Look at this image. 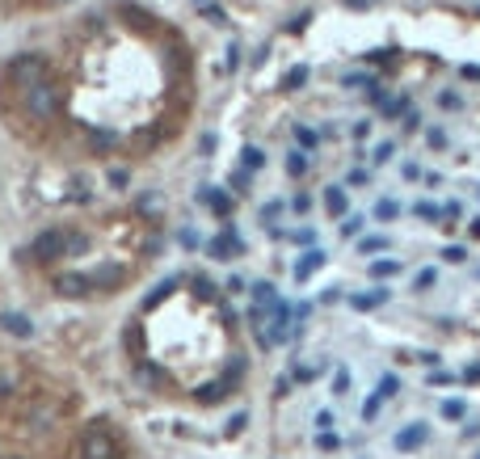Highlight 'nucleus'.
Here are the masks:
<instances>
[{
	"instance_id": "2",
	"label": "nucleus",
	"mask_w": 480,
	"mask_h": 459,
	"mask_svg": "<svg viewBox=\"0 0 480 459\" xmlns=\"http://www.w3.org/2000/svg\"><path fill=\"white\" fill-rule=\"evenodd\" d=\"M8 76L25 89V84H34V80L46 76V59H42V55H13V59H8Z\"/></svg>"
},
{
	"instance_id": "22",
	"label": "nucleus",
	"mask_w": 480,
	"mask_h": 459,
	"mask_svg": "<svg viewBox=\"0 0 480 459\" xmlns=\"http://www.w3.org/2000/svg\"><path fill=\"white\" fill-rule=\"evenodd\" d=\"M240 160H245V169H249V173H257V169H261V164H266V152H261V148H253V143H249V148H245V152H240Z\"/></svg>"
},
{
	"instance_id": "53",
	"label": "nucleus",
	"mask_w": 480,
	"mask_h": 459,
	"mask_svg": "<svg viewBox=\"0 0 480 459\" xmlns=\"http://www.w3.org/2000/svg\"><path fill=\"white\" fill-rule=\"evenodd\" d=\"M460 76H464V80H480V67H476V63H468V67H460Z\"/></svg>"
},
{
	"instance_id": "13",
	"label": "nucleus",
	"mask_w": 480,
	"mask_h": 459,
	"mask_svg": "<svg viewBox=\"0 0 480 459\" xmlns=\"http://www.w3.org/2000/svg\"><path fill=\"white\" fill-rule=\"evenodd\" d=\"M325 211H329L333 219L346 215V190H342V186H325Z\"/></svg>"
},
{
	"instance_id": "11",
	"label": "nucleus",
	"mask_w": 480,
	"mask_h": 459,
	"mask_svg": "<svg viewBox=\"0 0 480 459\" xmlns=\"http://www.w3.org/2000/svg\"><path fill=\"white\" fill-rule=\"evenodd\" d=\"M0 329L8 337H34V321L21 316V312H0Z\"/></svg>"
},
{
	"instance_id": "10",
	"label": "nucleus",
	"mask_w": 480,
	"mask_h": 459,
	"mask_svg": "<svg viewBox=\"0 0 480 459\" xmlns=\"http://www.w3.org/2000/svg\"><path fill=\"white\" fill-rule=\"evenodd\" d=\"M426 439H430V430H426L422 422H413V426L396 430V451H417V447H422Z\"/></svg>"
},
{
	"instance_id": "16",
	"label": "nucleus",
	"mask_w": 480,
	"mask_h": 459,
	"mask_svg": "<svg viewBox=\"0 0 480 459\" xmlns=\"http://www.w3.org/2000/svg\"><path fill=\"white\" fill-rule=\"evenodd\" d=\"M114 143H118V135H114V131H105V127L89 131V148H93V152H114Z\"/></svg>"
},
{
	"instance_id": "55",
	"label": "nucleus",
	"mask_w": 480,
	"mask_h": 459,
	"mask_svg": "<svg viewBox=\"0 0 480 459\" xmlns=\"http://www.w3.org/2000/svg\"><path fill=\"white\" fill-rule=\"evenodd\" d=\"M468 232H472V236L480 240V219H472V224H468Z\"/></svg>"
},
{
	"instance_id": "48",
	"label": "nucleus",
	"mask_w": 480,
	"mask_h": 459,
	"mask_svg": "<svg viewBox=\"0 0 480 459\" xmlns=\"http://www.w3.org/2000/svg\"><path fill=\"white\" fill-rule=\"evenodd\" d=\"M274 392L287 396V392H291V375H278V380H274Z\"/></svg>"
},
{
	"instance_id": "47",
	"label": "nucleus",
	"mask_w": 480,
	"mask_h": 459,
	"mask_svg": "<svg viewBox=\"0 0 480 459\" xmlns=\"http://www.w3.org/2000/svg\"><path fill=\"white\" fill-rule=\"evenodd\" d=\"M434 278H439V274H434V270H422V274H417V287H422V291H426V287H434Z\"/></svg>"
},
{
	"instance_id": "32",
	"label": "nucleus",
	"mask_w": 480,
	"mask_h": 459,
	"mask_svg": "<svg viewBox=\"0 0 480 459\" xmlns=\"http://www.w3.org/2000/svg\"><path fill=\"white\" fill-rule=\"evenodd\" d=\"M380 105H384V118H396V114H405V105H409V101H405V97H384Z\"/></svg>"
},
{
	"instance_id": "4",
	"label": "nucleus",
	"mask_w": 480,
	"mask_h": 459,
	"mask_svg": "<svg viewBox=\"0 0 480 459\" xmlns=\"http://www.w3.org/2000/svg\"><path fill=\"white\" fill-rule=\"evenodd\" d=\"M30 257H34V261H55V257H63V232H59V228L38 232V236L30 240Z\"/></svg>"
},
{
	"instance_id": "19",
	"label": "nucleus",
	"mask_w": 480,
	"mask_h": 459,
	"mask_svg": "<svg viewBox=\"0 0 480 459\" xmlns=\"http://www.w3.org/2000/svg\"><path fill=\"white\" fill-rule=\"evenodd\" d=\"M287 173H291V177H304V173H308V152H304V148L287 152Z\"/></svg>"
},
{
	"instance_id": "27",
	"label": "nucleus",
	"mask_w": 480,
	"mask_h": 459,
	"mask_svg": "<svg viewBox=\"0 0 480 459\" xmlns=\"http://www.w3.org/2000/svg\"><path fill=\"white\" fill-rule=\"evenodd\" d=\"M413 215H417V219H426V224H434V219H443V207H434V202H417V207H413Z\"/></svg>"
},
{
	"instance_id": "23",
	"label": "nucleus",
	"mask_w": 480,
	"mask_h": 459,
	"mask_svg": "<svg viewBox=\"0 0 480 459\" xmlns=\"http://www.w3.org/2000/svg\"><path fill=\"white\" fill-rule=\"evenodd\" d=\"M396 215H401V202H396V198H380V202H375V219L388 224V219H396Z\"/></svg>"
},
{
	"instance_id": "12",
	"label": "nucleus",
	"mask_w": 480,
	"mask_h": 459,
	"mask_svg": "<svg viewBox=\"0 0 480 459\" xmlns=\"http://www.w3.org/2000/svg\"><path fill=\"white\" fill-rule=\"evenodd\" d=\"M325 266V249H308L299 261H295V278L304 283V278H312V270H320Z\"/></svg>"
},
{
	"instance_id": "36",
	"label": "nucleus",
	"mask_w": 480,
	"mask_h": 459,
	"mask_svg": "<svg viewBox=\"0 0 480 459\" xmlns=\"http://www.w3.org/2000/svg\"><path fill=\"white\" fill-rule=\"evenodd\" d=\"M439 105H443V110H464V97L447 89V93H439Z\"/></svg>"
},
{
	"instance_id": "6",
	"label": "nucleus",
	"mask_w": 480,
	"mask_h": 459,
	"mask_svg": "<svg viewBox=\"0 0 480 459\" xmlns=\"http://www.w3.org/2000/svg\"><path fill=\"white\" fill-rule=\"evenodd\" d=\"M388 299H392V291H388V287H375V291L350 295V308H354V312H375V308H384Z\"/></svg>"
},
{
	"instance_id": "1",
	"label": "nucleus",
	"mask_w": 480,
	"mask_h": 459,
	"mask_svg": "<svg viewBox=\"0 0 480 459\" xmlns=\"http://www.w3.org/2000/svg\"><path fill=\"white\" fill-rule=\"evenodd\" d=\"M25 110H30V118H55V110H59V89L42 76V80H34V84H25Z\"/></svg>"
},
{
	"instance_id": "14",
	"label": "nucleus",
	"mask_w": 480,
	"mask_h": 459,
	"mask_svg": "<svg viewBox=\"0 0 480 459\" xmlns=\"http://www.w3.org/2000/svg\"><path fill=\"white\" fill-rule=\"evenodd\" d=\"M228 388H232L228 380H215V384H202V388H198V401H202V405H219V401H228Z\"/></svg>"
},
{
	"instance_id": "49",
	"label": "nucleus",
	"mask_w": 480,
	"mask_h": 459,
	"mask_svg": "<svg viewBox=\"0 0 480 459\" xmlns=\"http://www.w3.org/2000/svg\"><path fill=\"white\" fill-rule=\"evenodd\" d=\"M329 426H333V413H329V409H320V413H316V430H329Z\"/></svg>"
},
{
	"instance_id": "35",
	"label": "nucleus",
	"mask_w": 480,
	"mask_h": 459,
	"mask_svg": "<svg viewBox=\"0 0 480 459\" xmlns=\"http://www.w3.org/2000/svg\"><path fill=\"white\" fill-rule=\"evenodd\" d=\"M202 17H207L211 25H228V13H223L219 4H207V8H202Z\"/></svg>"
},
{
	"instance_id": "26",
	"label": "nucleus",
	"mask_w": 480,
	"mask_h": 459,
	"mask_svg": "<svg viewBox=\"0 0 480 459\" xmlns=\"http://www.w3.org/2000/svg\"><path fill=\"white\" fill-rule=\"evenodd\" d=\"M295 139H299V148H304V152H308V148H316V143H320V135H316V131H312V127H304V122H299V127H295Z\"/></svg>"
},
{
	"instance_id": "25",
	"label": "nucleus",
	"mask_w": 480,
	"mask_h": 459,
	"mask_svg": "<svg viewBox=\"0 0 480 459\" xmlns=\"http://www.w3.org/2000/svg\"><path fill=\"white\" fill-rule=\"evenodd\" d=\"M392 274H401V261H371V278H392Z\"/></svg>"
},
{
	"instance_id": "60",
	"label": "nucleus",
	"mask_w": 480,
	"mask_h": 459,
	"mask_svg": "<svg viewBox=\"0 0 480 459\" xmlns=\"http://www.w3.org/2000/svg\"><path fill=\"white\" fill-rule=\"evenodd\" d=\"M476 459H480V455H476Z\"/></svg>"
},
{
	"instance_id": "58",
	"label": "nucleus",
	"mask_w": 480,
	"mask_h": 459,
	"mask_svg": "<svg viewBox=\"0 0 480 459\" xmlns=\"http://www.w3.org/2000/svg\"><path fill=\"white\" fill-rule=\"evenodd\" d=\"M59 4H67V0H59Z\"/></svg>"
},
{
	"instance_id": "28",
	"label": "nucleus",
	"mask_w": 480,
	"mask_h": 459,
	"mask_svg": "<svg viewBox=\"0 0 480 459\" xmlns=\"http://www.w3.org/2000/svg\"><path fill=\"white\" fill-rule=\"evenodd\" d=\"M363 224H367L363 215H350V219L342 215V236H346V240H350V236H363Z\"/></svg>"
},
{
	"instance_id": "3",
	"label": "nucleus",
	"mask_w": 480,
	"mask_h": 459,
	"mask_svg": "<svg viewBox=\"0 0 480 459\" xmlns=\"http://www.w3.org/2000/svg\"><path fill=\"white\" fill-rule=\"evenodd\" d=\"M80 459H114V439L101 426H89L80 434Z\"/></svg>"
},
{
	"instance_id": "34",
	"label": "nucleus",
	"mask_w": 480,
	"mask_h": 459,
	"mask_svg": "<svg viewBox=\"0 0 480 459\" xmlns=\"http://www.w3.org/2000/svg\"><path fill=\"white\" fill-rule=\"evenodd\" d=\"M443 261H451V266H464V261H468L464 245H447V249H443Z\"/></svg>"
},
{
	"instance_id": "30",
	"label": "nucleus",
	"mask_w": 480,
	"mask_h": 459,
	"mask_svg": "<svg viewBox=\"0 0 480 459\" xmlns=\"http://www.w3.org/2000/svg\"><path fill=\"white\" fill-rule=\"evenodd\" d=\"M375 392H380V396H384V401H392V396H396V392H401V380H396V375H384V380H380V384H375Z\"/></svg>"
},
{
	"instance_id": "21",
	"label": "nucleus",
	"mask_w": 480,
	"mask_h": 459,
	"mask_svg": "<svg viewBox=\"0 0 480 459\" xmlns=\"http://www.w3.org/2000/svg\"><path fill=\"white\" fill-rule=\"evenodd\" d=\"M304 84H308V67H304V63H299V67H291V72L283 76V89H291V93H295V89H304Z\"/></svg>"
},
{
	"instance_id": "56",
	"label": "nucleus",
	"mask_w": 480,
	"mask_h": 459,
	"mask_svg": "<svg viewBox=\"0 0 480 459\" xmlns=\"http://www.w3.org/2000/svg\"><path fill=\"white\" fill-rule=\"evenodd\" d=\"M346 4H354V8H367V4H371V0H346Z\"/></svg>"
},
{
	"instance_id": "44",
	"label": "nucleus",
	"mask_w": 480,
	"mask_h": 459,
	"mask_svg": "<svg viewBox=\"0 0 480 459\" xmlns=\"http://www.w3.org/2000/svg\"><path fill=\"white\" fill-rule=\"evenodd\" d=\"M417 127H422V114H417V110H409V114H405V131H417Z\"/></svg>"
},
{
	"instance_id": "29",
	"label": "nucleus",
	"mask_w": 480,
	"mask_h": 459,
	"mask_svg": "<svg viewBox=\"0 0 480 459\" xmlns=\"http://www.w3.org/2000/svg\"><path fill=\"white\" fill-rule=\"evenodd\" d=\"M333 396H350V371L346 367L333 371Z\"/></svg>"
},
{
	"instance_id": "57",
	"label": "nucleus",
	"mask_w": 480,
	"mask_h": 459,
	"mask_svg": "<svg viewBox=\"0 0 480 459\" xmlns=\"http://www.w3.org/2000/svg\"><path fill=\"white\" fill-rule=\"evenodd\" d=\"M207 4H215V0H194V8H207Z\"/></svg>"
},
{
	"instance_id": "38",
	"label": "nucleus",
	"mask_w": 480,
	"mask_h": 459,
	"mask_svg": "<svg viewBox=\"0 0 480 459\" xmlns=\"http://www.w3.org/2000/svg\"><path fill=\"white\" fill-rule=\"evenodd\" d=\"M426 139H430V148H447V131H443V127H430Z\"/></svg>"
},
{
	"instance_id": "39",
	"label": "nucleus",
	"mask_w": 480,
	"mask_h": 459,
	"mask_svg": "<svg viewBox=\"0 0 480 459\" xmlns=\"http://www.w3.org/2000/svg\"><path fill=\"white\" fill-rule=\"evenodd\" d=\"M358 249H363V253H380V249H388V240H384V236H367Z\"/></svg>"
},
{
	"instance_id": "5",
	"label": "nucleus",
	"mask_w": 480,
	"mask_h": 459,
	"mask_svg": "<svg viewBox=\"0 0 480 459\" xmlns=\"http://www.w3.org/2000/svg\"><path fill=\"white\" fill-rule=\"evenodd\" d=\"M55 291H59V295H67V299H84V295L93 291V283H89V274L67 270V274H59V278H55Z\"/></svg>"
},
{
	"instance_id": "9",
	"label": "nucleus",
	"mask_w": 480,
	"mask_h": 459,
	"mask_svg": "<svg viewBox=\"0 0 480 459\" xmlns=\"http://www.w3.org/2000/svg\"><path fill=\"white\" fill-rule=\"evenodd\" d=\"M122 278H127V270H122V266H97V274H89L93 291H114Z\"/></svg>"
},
{
	"instance_id": "8",
	"label": "nucleus",
	"mask_w": 480,
	"mask_h": 459,
	"mask_svg": "<svg viewBox=\"0 0 480 459\" xmlns=\"http://www.w3.org/2000/svg\"><path fill=\"white\" fill-rule=\"evenodd\" d=\"M236 253H245V245H240V236L228 228L223 236H215L211 240V257H219V261H228V257H236Z\"/></svg>"
},
{
	"instance_id": "7",
	"label": "nucleus",
	"mask_w": 480,
	"mask_h": 459,
	"mask_svg": "<svg viewBox=\"0 0 480 459\" xmlns=\"http://www.w3.org/2000/svg\"><path fill=\"white\" fill-rule=\"evenodd\" d=\"M198 202H202V207H211L219 219H228V215H232V198H228L223 190H211V186H202V190H198Z\"/></svg>"
},
{
	"instance_id": "43",
	"label": "nucleus",
	"mask_w": 480,
	"mask_h": 459,
	"mask_svg": "<svg viewBox=\"0 0 480 459\" xmlns=\"http://www.w3.org/2000/svg\"><path fill=\"white\" fill-rule=\"evenodd\" d=\"M316 447H320V451H333V447H337V439H333L329 430H320V439H316Z\"/></svg>"
},
{
	"instance_id": "33",
	"label": "nucleus",
	"mask_w": 480,
	"mask_h": 459,
	"mask_svg": "<svg viewBox=\"0 0 480 459\" xmlns=\"http://www.w3.org/2000/svg\"><path fill=\"white\" fill-rule=\"evenodd\" d=\"M392 156H396V143H392V139L375 143V152H371V160H375V164H384V160H392Z\"/></svg>"
},
{
	"instance_id": "20",
	"label": "nucleus",
	"mask_w": 480,
	"mask_h": 459,
	"mask_svg": "<svg viewBox=\"0 0 480 459\" xmlns=\"http://www.w3.org/2000/svg\"><path fill=\"white\" fill-rule=\"evenodd\" d=\"M177 283H181V278H164V283H160V287H156V291H152V295H148V299H143V308H156V304H160V299H169V295H173V287H177Z\"/></svg>"
},
{
	"instance_id": "15",
	"label": "nucleus",
	"mask_w": 480,
	"mask_h": 459,
	"mask_svg": "<svg viewBox=\"0 0 480 459\" xmlns=\"http://www.w3.org/2000/svg\"><path fill=\"white\" fill-rule=\"evenodd\" d=\"M278 304V291H274V283H253V308H274Z\"/></svg>"
},
{
	"instance_id": "52",
	"label": "nucleus",
	"mask_w": 480,
	"mask_h": 459,
	"mask_svg": "<svg viewBox=\"0 0 480 459\" xmlns=\"http://www.w3.org/2000/svg\"><path fill=\"white\" fill-rule=\"evenodd\" d=\"M417 363H426V367H439V354H434V350H422V354H417Z\"/></svg>"
},
{
	"instance_id": "45",
	"label": "nucleus",
	"mask_w": 480,
	"mask_h": 459,
	"mask_svg": "<svg viewBox=\"0 0 480 459\" xmlns=\"http://www.w3.org/2000/svg\"><path fill=\"white\" fill-rule=\"evenodd\" d=\"M350 135H354V139H367V135H371V122H354Z\"/></svg>"
},
{
	"instance_id": "54",
	"label": "nucleus",
	"mask_w": 480,
	"mask_h": 459,
	"mask_svg": "<svg viewBox=\"0 0 480 459\" xmlns=\"http://www.w3.org/2000/svg\"><path fill=\"white\" fill-rule=\"evenodd\" d=\"M291 207H295V211H308V207H312V198H308V194H295V202H291Z\"/></svg>"
},
{
	"instance_id": "40",
	"label": "nucleus",
	"mask_w": 480,
	"mask_h": 459,
	"mask_svg": "<svg viewBox=\"0 0 480 459\" xmlns=\"http://www.w3.org/2000/svg\"><path fill=\"white\" fill-rule=\"evenodd\" d=\"M367 59H371V63H396V51H371Z\"/></svg>"
},
{
	"instance_id": "17",
	"label": "nucleus",
	"mask_w": 480,
	"mask_h": 459,
	"mask_svg": "<svg viewBox=\"0 0 480 459\" xmlns=\"http://www.w3.org/2000/svg\"><path fill=\"white\" fill-rule=\"evenodd\" d=\"M135 380H139L143 388H160V384H164V371L152 367V363H139V367H135Z\"/></svg>"
},
{
	"instance_id": "31",
	"label": "nucleus",
	"mask_w": 480,
	"mask_h": 459,
	"mask_svg": "<svg viewBox=\"0 0 480 459\" xmlns=\"http://www.w3.org/2000/svg\"><path fill=\"white\" fill-rule=\"evenodd\" d=\"M439 413H443L447 422H460V418L468 413V405H464V401H443V409H439Z\"/></svg>"
},
{
	"instance_id": "59",
	"label": "nucleus",
	"mask_w": 480,
	"mask_h": 459,
	"mask_svg": "<svg viewBox=\"0 0 480 459\" xmlns=\"http://www.w3.org/2000/svg\"><path fill=\"white\" fill-rule=\"evenodd\" d=\"M114 459H118V455H114Z\"/></svg>"
},
{
	"instance_id": "51",
	"label": "nucleus",
	"mask_w": 480,
	"mask_h": 459,
	"mask_svg": "<svg viewBox=\"0 0 480 459\" xmlns=\"http://www.w3.org/2000/svg\"><path fill=\"white\" fill-rule=\"evenodd\" d=\"M443 215H447V219H460V215H464V207H460V202H447V207H443Z\"/></svg>"
},
{
	"instance_id": "18",
	"label": "nucleus",
	"mask_w": 480,
	"mask_h": 459,
	"mask_svg": "<svg viewBox=\"0 0 480 459\" xmlns=\"http://www.w3.org/2000/svg\"><path fill=\"white\" fill-rule=\"evenodd\" d=\"M342 84H346V89H375L380 80H375L371 72H346V76H342Z\"/></svg>"
},
{
	"instance_id": "50",
	"label": "nucleus",
	"mask_w": 480,
	"mask_h": 459,
	"mask_svg": "<svg viewBox=\"0 0 480 459\" xmlns=\"http://www.w3.org/2000/svg\"><path fill=\"white\" fill-rule=\"evenodd\" d=\"M232 186H236V190H245V186H249V169H240V173H232Z\"/></svg>"
},
{
	"instance_id": "24",
	"label": "nucleus",
	"mask_w": 480,
	"mask_h": 459,
	"mask_svg": "<svg viewBox=\"0 0 480 459\" xmlns=\"http://www.w3.org/2000/svg\"><path fill=\"white\" fill-rule=\"evenodd\" d=\"M89 249V236L80 232H63V253H84Z\"/></svg>"
},
{
	"instance_id": "41",
	"label": "nucleus",
	"mask_w": 480,
	"mask_h": 459,
	"mask_svg": "<svg viewBox=\"0 0 480 459\" xmlns=\"http://www.w3.org/2000/svg\"><path fill=\"white\" fill-rule=\"evenodd\" d=\"M194 291H198V295H202V299H211V295H215V291H211V278H202V274H198V278H194Z\"/></svg>"
},
{
	"instance_id": "42",
	"label": "nucleus",
	"mask_w": 480,
	"mask_h": 459,
	"mask_svg": "<svg viewBox=\"0 0 480 459\" xmlns=\"http://www.w3.org/2000/svg\"><path fill=\"white\" fill-rule=\"evenodd\" d=\"M245 426H249V413H236V418H232V422H228V434H240V430H245Z\"/></svg>"
},
{
	"instance_id": "46",
	"label": "nucleus",
	"mask_w": 480,
	"mask_h": 459,
	"mask_svg": "<svg viewBox=\"0 0 480 459\" xmlns=\"http://www.w3.org/2000/svg\"><path fill=\"white\" fill-rule=\"evenodd\" d=\"M287 240H299V245H308V240H312V228H299V232H287Z\"/></svg>"
},
{
	"instance_id": "37",
	"label": "nucleus",
	"mask_w": 480,
	"mask_h": 459,
	"mask_svg": "<svg viewBox=\"0 0 480 459\" xmlns=\"http://www.w3.org/2000/svg\"><path fill=\"white\" fill-rule=\"evenodd\" d=\"M380 405H384V396H380V392H371V396H367V405H363V418L371 422V418L380 413Z\"/></svg>"
}]
</instances>
